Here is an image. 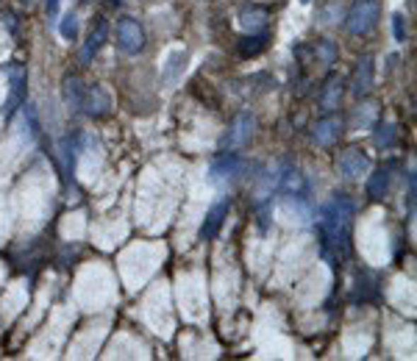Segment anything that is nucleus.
<instances>
[{
  "label": "nucleus",
  "instance_id": "1",
  "mask_svg": "<svg viewBox=\"0 0 417 361\" xmlns=\"http://www.w3.org/2000/svg\"><path fill=\"white\" fill-rule=\"evenodd\" d=\"M356 214V206L348 195H334L326 206L317 212V231H320V248L329 261H340L350 256V222Z\"/></svg>",
  "mask_w": 417,
  "mask_h": 361
},
{
  "label": "nucleus",
  "instance_id": "2",
  "mask_svg": "<svg viewBox=\"0 0 417 361\" xmlns=\"http://www.w3.org/2000/svg\"><path fill=\"white\" fill-rule=\"evenodd\" d=\"M381 20L379 0H353L345 14V31L350 36H367Z\"/></svg>",
  "mask_w": 417,
  "mask_h": 361
},
{
  "label": "nucleus",
  "instance_id": "3",
  "mask_svg": "<svg viewBox=\"0 0 417 361\" xmlns=\"http://www.w3.org/2000/svg\"><path fill=\"white\" fill-rule=\"evenodd\" d=\"M117 47L125 56H139L145 47V28L137 17H120L117 20Z\"/></svg>",
  "mask_w": 417,
  "mask_h": 361
},
{
  "label": "nucleus",
  "instance_id": "4",
  "mask_svg": "<svg viewBox=\"0 0 417 361\" xmlns=\"http://www.w3.org/2000/svg\"><path fill=\"white\" fill-rule=\"evenodd\" d=\"M245 170V159L239 153H220L212 164H209V180L217 183V186H226L231 180H236Z\"/></svg>",
  "mask_w": 417,
  "mask_h": 361
},
{
  "label": "nucleus",
  "instance_id": "5",
  "mask_svg": "<svg viewBox=\"0 0 417 361\" xmlns=\"http://www.w3.org/2000/svg\"><path fill=\"white\" fill-rule=\"evenodd\" d=\"M25 95H28V72L17 64V67L8 70V98H6V103L0 108V114L6 120H11L17 108L25 106Z\"/></svg>",
  "mask_w": 417,
  "mask_h": 361
},
{
  "label": "nucleus",
  "instance_id": "6",
  "mask_svg": "<svg viewBox=\"0 0 417 361\" xmlns=\"http://www.w3.org/2000/svg\"><path fill=\"white\" fill-rule=\"evenodd\" d=\"M253 128H256L253 111H239V114L231 120V125H228V134H226V139H223V144L231 147V150L245 147V144L251 142V137H253Z\"/></svg>",
  "mask_w": 417,
  "mask_h": 361
},
{
  "label": "nucleus",
  "instance_id": "7",
  "mask_svg": "<svg viewBox=\"0 0 417 361\" xmlns=\"http://www.w3.org/2000/svg\"><path fill=\"white\" fill-rule=\"evenodd\" d=\"M337 167H340V173L345 178L356 180V178H362V176H367V170H370V156H367L365 150H359V147H348V150H342L340 153Z\"/></svg>",
  "mask_w": 417,
  "mask_h": 361
},
{
  "label": "nucleus",
  "instance_id": "8",
  "mask_svg": "<svg viewBox=\"0 0 417 361\" xmlns=\"http://www.w3.org/2000/svg\"><path fill=\"white\" fill-rule=\"evenodd\" d=\"M340 137H342V120L334 111H329L326 117H320L312 125V142L317 144V147H331V144H337Z\"/></svg>",
  "mask_w": 417,
  "mask_h": 361
},
{
  "label": "nucleus",
  "instance_id": "9",
  "mask_svg": "<svg viewBox=\"0 0 417 361\" xmlns=\"http://www.w3.org/2000/svg\"><path fill=\"white\" fill-rule=\"evenodd\" d=\"M106 39H109V20L106 17H95L92 28H89V36H86V42L81 47V64H89L101 53V47L106 45Z\"/></svg>",
  "mask_w": 417,
  "mask_h": 361
},
{
  "label": "nucleus",
  "instance_id": "10",
  "mask_svg": "<svg viewBox=\"0 0 417 361\" xmlns=\"http://www.w3.org/2000/svg\"><path fill=\"white\" fill-rule=\"evenodd\" d=\"M373 81H376V59L370 53H365L359 62H356V70H353V81H350V92L356 98H365L370 89H373Z\"/></svg>",
  "mask_w": 417,
  "mask_h": 361
},
{
  "label": "nucleus",
  "instance_id": "11",
  "mask_svg": "<svg viewBox=\"0 0 417 361\" xmlns=\"http://www.w3.org/2000/svg\"><path fill=\"white\" fill-rule=\"evenodd\" d=\"M228 212H231V200L223 197V200H217L206 217H203V225H200V231H198V236L203 239V242H212L217 234H220V228H223V222H226Z\"/></svg>",
  "mask_w": 417,
  "mask_h": 361
},
{
  "label": "nucleus",
  "instance_id": "12",
  "mask_svg": "<svg viewBox=\"0 0 417 361\" xmlns=\"http://www.w3.org/2000/svg\"><path fill=\"white\" fill-rule=\"evenodd\" d=\"M342 95H345V78L337 75V72H331V75L326 78L323 89H320L317 103H320V108H323L326 114H329V111H337L342 103Z\"/></svg>",
  "mask_w": 417,
  "mask_h": 361
},
{
  "label": "nucleus",
  "instance_id": "13",
  "mask_svg": "<svg viewBox=\"0 0 417 361\" xmlns=\"http://www.w3.org/2000/svg\"><path fill=\"white\" fill-rule=\"evenodd\" d=\"M275 189L281 195H301V197H306L309 183H306V176L298 167H281L278 178H275Z\"/></svg>",
  "mask_w": 417,
  "mask_h": 361
},
{
  "label": "nucleus",
  "instance_id": "14",
  "mask_svg": "<svg viewBox=\"0 0 417 361\" xmlns=\"http://www.w3.org/2000/svg\"><path fill=\"white\" fill-rule=\"evenodd\" d=\"M109 108H112V98H109V92H106L103 86H86L84 103H81V111H84V114H89V117L98 120V117H106Z\"/></svg>",
  "mask_w": 417,
  "mask_h": 361
},
{
  "label": "nucleus",
  "instance_id": "15",
  "mask_svg": "<svg viewBox=\"0 0 417 361\" xmlns=\"http://www.w3.org/2000/svg\"><path fill=\"white\" fill-rule=\"evenodd\" d=\"M81 144H84V137L81 134H67L62 142H59V159H62V170L64 176L70 178L73 170H76V161H78V153H81Z\"/></svg>",
  "mask_w": 417,
  "mask_h": 361
},
{
  "label": "nucleus",
  "instance_id": "16",
  "mask_svg": "<svg viewBox=\"0 0 417 361\" xmlns=\"http://www.w3.org/2000/svg\"><path fill=\"white\" fill-rule=\"evenodd\" d=\"M379 275L373 270H362L356 278V289H353V300L356 303H373L379 300Z\"/></svg>",
  "mask_w": 417,
  "mask_h": 361
},
{
  "label": "nucleus",
  "instance_id": "17",
  "mask_svg": "<svg viewBox=\"0 0 417 361\" xmlns=\"http://www.w3.org/2000/svg\"><path fill=\"white\" fill-rule=\"evenodd\" d=\"M389 180H392V164L379 167L370 178H367V197L370 200H384L389 192Z\"/></svg>",
  "mask_w": 417,
  "mask_h": 361
},
{
  "label": "nucleus",
  "instance_id": "18",
  "mask_svg": "<svg viewBox=\"0 0 417 361\" xmlns=\"http://www.w3.org/2000/svg\"><path fill=\"white\" fill-rule=\"evenodd\" d=\"M84 92H86V86H84V81H81L78 75H67V78H64L62 95H64V106L70 108V111H81Z\"/></svg>",
  "mask_w": 417,
  "mask_h": 361
},
{
  "label": "nucleus",
  "instance_id": "19",
  "mask_svg": "<svg viewBox=\"0 0 417 361\" xmlns=\"http://www.w3.org/2000/svg\"><path fill=\"white\" fill-rule=\"evenodd\" d=\"M267 20H270V11L267 8H259V6H251L239 14V25L248 31V34H259L267 28Z\"/></svg>",
  "mask_w": 417,
  "mask_h": 361
},
{
  "label": "nucleus",
  "instance_id": "20",
  "mask_svg": "<svg viewBox=\"0 0 417 361\" xmlns=\"http://www.w3.org/2000/svg\"><path fill=\"white\" fill-rule=\"evenodd\" d=\"M267 42H270L267 31H259V34H248V36H242V39L236 42V50H239V56H245V59H253V56H259V53L265 50Z\"/></svg>",
  "mask_w": 417,
  "mask_h": 361
},
{
  "label": "nucleus",
  "instance_id": "21",
  "mask_svg": "<svg viewBox=\"0 0 417 361\" xmlns=\"http://www.w3.org/2000/svg\"><path fill=\"white\" fill-rule=\"evenodd\" d=\"M376 134H373V139H376V144L379 147H384V150H392L395 147V142H398V125L395 122H389V120H376Z\"/></svg>",
  "mask_w": 417,
  "mask_h": 361
},
{
  "label": "nucleus",
  "instance_id": "22",
  "mask_svg": "<svg viewBox=\"0 0 417 361\" xmlns=\"http://www.w3.org/2000/svg\"><path fill=\"white\" fill-rule=\"evenodd\" d=\"M184 62H187V50H173V53L167 56V64H164L161 78H164L167 84H176V81L181 78V72H184Z\"/></svg>",
  "mask_w": 417,
  "mask_h": 361
},
{
  "label": "nucleus",
  "instance_id": "23",
  "mask_svg": "<svg viewBox=\"0 0 417 361\" xmlns=\"http://www.w3.org/2000/svg\"><path fill=\"white\" fill-rule=\"evenodd\" d=\"M314 56L323 62V64H334L337 62V56H340V47H337V42L334 39H320L317 45H314Z\"/></svg>",
  "mask_w": 417,
  "mask_h": 361
},
{
  "label": "nucleus",
  "instance_id": "24",
  "mask_svg": "<svg viewBox=\"0 0 417 361\" xmlns=\"http://www.w3.org/2000/svg\"><path fill=\"white\" fill-rule=\"evenodd\" d=\"M59 34L64 36L67 42H76V36H78V14L76 11H67V14L59 20Z\"/></svg>",
  "mask_w": 417,
  "mask_h": 361
},
{
  "label": "nucleus",
  "instance_id": "25",
  "mask_svg": "<svg viewBox=\"0 0 417 361\" xmlns=\"http://www.w3.org/2000/svg\"><path fill=\"white\" fill-rule=\"evenodd\" d=\"M25 128H28V139H31V142L42 134V125H39L37 108L34 106H25Z\"/></svg>",
  "mask_w": 417,
  "mask_h": 361
},
{
  "label": "nucleus",
  "instance_id": "26",
  "mask_svg": "<svg viewBox=\"0 0 417 361\" xmlns=\"http://www.w3.org/2000/svg\"><path fill=\"white\" fill-rule=\"evenodd\" d=\"M392 34H395V42H406V17L401 11L392 14Z\"/></svg>",
  "mask_w": 417,
  "mask_h": 361
},
{
  "label": "nucleus",
  "instance_id": "27",
  "mask_svg": "<svg viewBox=\"0 0 417 361\" xmlns=\"http://www.w3.org/2000/svg\"><path fill=\"white\" fill-rule=\"evenodd\" d=\"M376 103H365V106H359V111H356V122L359 125H370V120L376 117Z\"/></svg>",
  "mask_w": 417,
  "mask_h": 361
},
{
  "label": "nucleus",
  "instance_id": "28",
  "mask_svg": "<svg viewBox=\"0 0 417 361\" xmlns=\"http://www.w3.org/2000/svg\"><path fill=\"white\" fill-rule=\"evenodd\" d=\"M45 11H47L50 20H56L59 17V0H45Z\"/></svg>",
  "mask_w": 417,
  "mask_h": 361
},
{
  "label": "nucleus",
  "instance_id": "29",
  "mask_svg": "<svg viewBox=\"0 0 417 361\" xmlns=\"http://www.w3.org/2000/svg\"><path fill=\"white\" fill-rule=\"evenodd\" d=\"M109 3H112V6H120V3H122V0H109Z\"/></svg>",
  "mask_w": 417,
  "mask_h": 361
},
{
  "label": "nucleus",
  "instance_id": "30",
  "mask_svg": "<svg viewBox=\"0 0 417 361\" xmlns=\"http://www.w3.org/2000/svg\"><path fill=\"white\" fill-rule=\"evenodd\" d=\"M301 3H304V6H306V3H312V0H301Z\"/></svg>",
  "mask_w": 417,
  "mask_h": 361
},
{
  "label": "nucleus",
  "instance_id": "31",
  "mask_svg": "<svg viewBox=\"0 0 417 361\" xmlns=\"http://www.w3.org/2000/svg\"><path fill=\"white\" fill-rule=\"evenodd\" d=\"M81 3H89V0H81Z\"/></svg>",
  "mask_w": 417,
  "mask_h": 361
}]
</instances>
